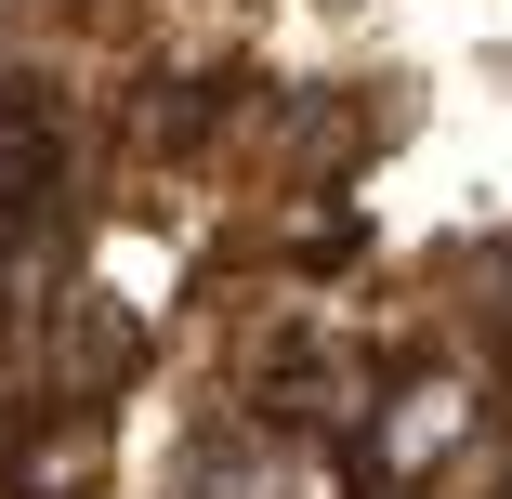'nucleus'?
<instances>
[{"label": "nucleus", "mask_w": 512, "mask_h": 499, "mask_svg": "<svg viewBox=\"0 0 512 499\" xmlns=\"http://www.w3.org/2000/svg\"><path fill=\"white\" fill-rule=\"evenodd\" d=\"M486 408H499V381L473 368V355H407V368H381L368 381V408H355V473H368V499H434L447 473H460V447L486 434Z\"/></svg>", "instance_id": "nucleus-1"}, {"label": "nucleus", "mask_w": 512, "mask_h": 499, "mask_svg": "<svg viewBox=\"0 0 512 499\" xmlns=\"http://www.w3.org/2000/svg\"><path fill=\"white\" fill-rule=\"evenodd\" d=\"M79 303L158 342V329L184 316V250H171L158 224H106V237H79Z\"/></svg>", "instance_id": "nucleus-2"}]
</instances>
